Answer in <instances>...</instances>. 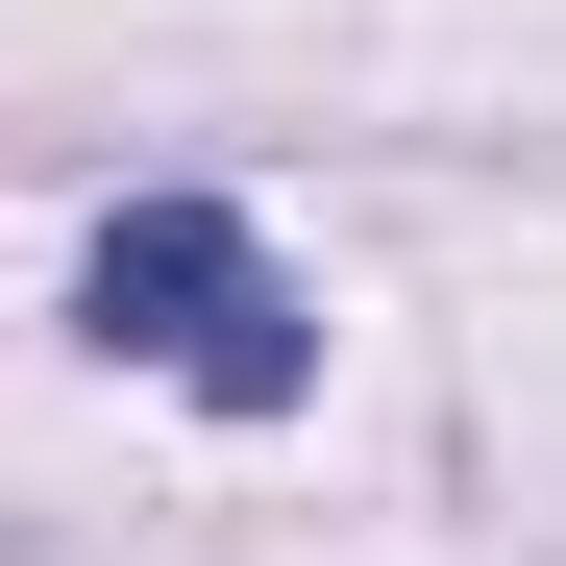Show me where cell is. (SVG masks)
I'll use <instances>...</instances> for the list:
<instances>
[{
    "instance_id": "obj_1",
    "label": "cell",
    "mask_w": 566,
    "mask_h": 566,
    "mask_svg": "<svg viewBox=\"0 0 566 566\" xmlns=\"http://www.w3.org/2000/svg\"><path fill=\"white\" fill-rule=\"evenodd\" d=\"M74 321H99L124 369H172L198 419H296V395H321V296H296L271 222H222V198H124L99 247H74Z\"/></svg>"
}]
</instances>
